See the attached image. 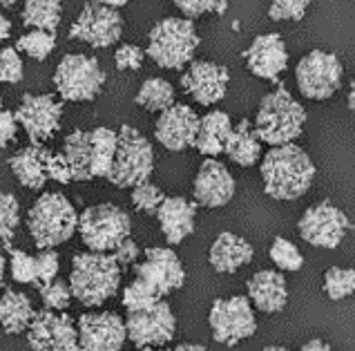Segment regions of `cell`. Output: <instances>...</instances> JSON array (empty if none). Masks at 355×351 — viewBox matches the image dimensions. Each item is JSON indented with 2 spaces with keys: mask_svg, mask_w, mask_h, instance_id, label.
Returning <instances> with one entry per match:
<instances>
[{
  "mask_svg": "<svg viewBox=\"0 0 355 351\" xmlns=\"http://www.w3.org/2000/svg\"><path fill=\"white\" fill-rule=\"evenodd\" d=\"M177 351H206L204 345H190V343H184V345H177Z\"/></svg>",
  "mask_w": 355,
  "mask_h": 351,
  "instance_id": "52",
  "label": "cell"
},
{
  "mask_svg": "<svg viewBox=\"0 0 355 351\" xmlns=\"http://www.w3.org/2000/svg\"><path fill=\"white\" fill-rule=\"evenodd\" d=\"M248 300L263 314H279L288 305V284L279 271H257L248 282Z\"/></svg>",
  "mask_w": 355,
  "mask_h": 351,
  "instance_id": "23",
  "label": "cell"
},
{
  "mask_svg": "<svg viewBox=\"0 0 355 351\" xmlns=\"http://www.w3.org/2000/svg\"><path fill=\"white\" fill-rule=\"evenodd\" d=\"M47 179L49 182H56V184H72L74 177H72V168H69L67 159L63 153H47Z\"/></svg>",
  "mask_w": 355,
  "mask_h": 351,
  "instance_id": "46",
  "label": "cell"
},
{
  "mask_svg": "<svg viewBox=\"0 0 355 351\" xmlns=\"http://www.w3.org/2000/svg\"><path fill=\"white\" fill-rule=\"evenodd\" d=\"M0 108H3V99H0Z\"/></svg>",
  "mask_w": 355,
  "mask_h": 351,
  "instance_id": "56",
  "label": "cell"
},
{
  "mask_svg": "<svg viewBox=\"0 0 355 351\" xmlns=\"http://www.w3.org/2000/svg\"><path fill=\"white\" fill-rule=\"evenodd\" d=\"M302 349H304V351H329L331 345H329V343H324V340H320V338H313V340H309V343H304Z\"/></svg>",
  "mask_w": 355,
  "mask_h": 351,
  "instance_id": "49",
  "label": "cell"
},
{
  "mask_svg": "<svg viewBox=\"0 0 355 351\" xmlns=\"http://www.w3.org/2000/svg\"><path fill=\"white\" fill-rule=\"evenodd\" d=\"M60 16H63L60 0H27L23 7V25L32 29H45V32L56 34Z\"/></svg>",
  "mask_w": 355,
  "mask_h": 351,
  "instance_id": "31",
  "label": "cell"
},
{
  "mask_svg": "<svg viewBox=\"0 0 355 351\" xmlns=\"http://www.w3.org/2000/svg\"><path fill=\"white\" fill-rule=\"evenodd\" d=\"M175 5L181 14L190 21L204 14H219L224 16L228 9V0H175Z\"/></svg>",
  "mask_w": 355,
  "mask_h": 351,
  "instance_id": "41",
  "label": "cell"
},
{
  "mask_svg": "<svg viewBox=\"0 0 355 351\" xmlns=\"http://www.w3.org/2000/svg\"><path fill=\"white\" fill-rule=\"evenodd\" d=\"M38 293H40V300H43V307L52 311H65L74 298L69 282H63V280H58V277H54L52 282H47V284H40Z\"/></svg>",
  "mask_w": 355,
  "mask_h": 351,
  "instance_id": "37",
  "label": "cell"
},
{
  "mask_svg": "<svg viewBox=\"0 0 355 351\" xmlns=\"http://www.w3.org/2000/svg\"><path fill=\"white\" fill-rule=\"evenodd\" d=\"M9 266L18 284H36V255H29L20 248H9Z\"/></svg>",
  "mask_w": 355,
  "mask_h": 351,
  "instance_id": "38",
  "label": "cell"
},
{
  "mask_svg": "<svg viewBox=\"0 0 355 351\" xmlns=\"http://www.w3.org/2000/svg\"><path fill=\"white\" fill-rule=\"evenodd\" d=\"M159 298L155 291H152L146 282H141L139 277H135V282H130L125 289H123V307L125 311H137V309H146L150 305L159 302Z\"/></svg>",
  "mask_w": 355,
  "mask_h": 351,
  "instance_id": "39",
  "label": "cell"
},
{
  "mask_svg": "<svg viewBox=\"0 0 355 351\" xmlns=\"http://www.w3.org/2000/svg\"><path fill=\"white\" fill-rule=\"evenodd\" d=\"M135 101L137 105L146 108L148 112H164L166 108L175 103V87H172L166 78H148V81L139 87Z\"/></svg>",
  "mask_w": 355,
  "mask_h": 351,
  "instance_id": "32",
  "label": "cell"
},
{
  "mask_svg": "<svg viewBox=\"0 0 355 351\" xmlns=\"http://www.w3.org/2000/svg\"><path fill=\"white\" fill-rule=\"evenodd\" d=\"M344 65L333 52L313 49L295 67V81L300 92L313 101H327L342 85Z\"/></svg>",
  "mask_w": 355,
  "mask_h": 351,
  "instance_id": "10",
  "label": "cell"
},
{
  "mask_svg": "<svg viewBox=\"0 0 355 351\" xmlns=\"http://www.w3.org/2000/svg\"><path fill=\"white\" fill-rule=\"evenodd\" d=\"M252 253H255V250H252L250 242L226 230V233H219V237L212 242L208 262L217 273L228 275V273H235L237 268L246 266L252 259Z\"/></svg>",
  "mask_w": 355,
  "mask_h": 351,
  "instance_id": "24",
  "label": "cell"
},
{
  "mask_svg": "<svg viewBox=\"0 0 355 351\" xmlns=\"http://www.w3.org/2000/svg\"><path fill=\"white\" fill-rule=\"evenodd\" d=\"M135 275L146 282L159 298L170 296L172 291L184 286L186 268L181 264L179 255L172 248H148L141 264H135Z\"/></svg>",
  "mask_w": 355,
  "mask_h": 351,
  "instance_id": "15",
  "label": "cell"
},
{
  "mask_svg": "<svg viewBox=\"0 0 355 351\" xmlns=\"http://www.w3.org/2000/svg\"><path fill=\"white\" fill-rule=\"evenodd\" d=\"M235 179H232L230 170L217 162L215 157H208L204 164L199 166L195 186H192V195H195L197 206L204 208H221L230 204L235 197Z\"/></svg>",
  "mask_w": 355,
  "mask_h": 351,
  "instance_id": "20",
  "label": "cell"
},
{
  "mask_svg": "<svg viewBox=\"0 0 355 351\" xmlns=\"http://www.w3.org/2000/svg\"><path fill=\"white\" fill-rule=\"evenodd\" d=\"M263 193L279 202H295L304 197L315 179V164L300 146H272L261 159Z\"/></svg>",
  "mask_w": 355,
  "mask_h": 351,
  "instance_id": "1",
  "label": "cell"
},
{
  "mask_svg": "<svg viewBox=\"0 0 355 351\" xmlns=\"http://www.w3.org/2000/svg\"><path fill=\"white\" fill-rule=\"evenodd\" d=\"M155 173V150L150 142L132 126H121L119 144L107 182L116 188H135L144 184Z\"/></svg>",
  "mask_w": 355,
  "mask_h": 351,
  "instance_id": "6",
  "label": "cell"
},
{
  "mask_svg": "<svg viewBox=\"0 0 355 351\" xmlns=\"http://www.w3.org/2000/svg\"><path fill=\"white\" fill-rule=\"evenodd\" d=\"M197 27L190 18H164L150 29L148 56L164 69H184L199 47Z\"/></svg>",
  "mask_w": 355,
  "mask_h": 351,
  "instance_id": "5",
  "label": "cell"
},
{
  "mask_svg": "<svg viewBox=\"0 0 355 351\" xmlns=\"http://www.w3.org/2000/svg\"><path fill=\"white\" fill-rule=\"evenodd\" d=\"M5 266H7V262H5V255L0 253V289H3V284H5Z\"/></svg>",
  "mask_w": 355,
  "mask_h": 351,
  "instance_id": "54",
  "label": "cell"
},
{
  "mask_svg": "<svg viewBox=\"0 0 355 351\" xmlns=\"http://www.w3.org/2000/svg\"><path fill=\"white\" fill-rule=\"evenodd\" d=\"M63 155L72 168L74 182H89L92 177V150H89V132L87 130H74L67 135L63 144Z\"/></svg>",
  "mask_w": 355,
  "mask_h": 351,
  "instance_id": "29",
  "label": "cell"
},
{
  "mask_svg": "<svg viewBox=\"0 0 355 351\" xmlns=\"http://www.w3.org/2000/svg\"><path fill=\"white\" fill-rule=\"evenodd\" d=\"M123 268L116 262L114 253H76L69 271V289L72 296L85 307H101L116 296L121 286Z\"/></svg>",
  "mask_w": 355,
  "mask_h": 351,
  "instance_id": "2",
  "label": "cell"
},
{
  "mask_svg": "<svg viewBox=\"0 0 355 351\" xmlns=\"http://www.w3.org/2000/svg\"><path fill=\"white\" fill-rule=\"evenodd\" d=\"M300 237L318 248H338L344 235L351 230V222L344 210H340L329 199L306 208L297 222Z\"/></svg>",
  "mask_w": 355,
  "mask_h": 351,
  "instance_id": "12",
  "label": "cell"
},
{
  "mask_svg": "<svg viewBox=\"0 0 355 351\" xmlns=\"http://www.w3.org/2000/svg\"><path fill=\"white\" fill-rule=\"evenodd\" d=\"M63 117L60 105L52 94H25L16 108L18 126L25 130L32 144H45L54 137Z\"/></svg>",
  "mask_w": 355,
  "mask_h": 351,
  "instance_id": "16",
  "label": "cell"
},
{
  "mask_svg": "<svg viewBox=\"0 0 355 351\" xmlns=\"http://www.w3.org/2000/svg\"><path fill=\"white\" fill-rule=\"evenodd\" d=\"M230 74L224 65L210 61H190V67L181 76V87L184 92L195 99L199 105H215L228 92Z\"/></svg>",
  "mask_w": 355,
  "mask_h": 351,
  "instance_id": "19",
  "label": "cell"
},
{
  "mask_svg": "<svg viewBox=\"0 0 355 351\" xmlns=\"http://www.w3.org/2000/svg\"><path fill=\"white\" fill-rule=\"evenodd\" d=\"M18 3V0H0V5H3V7H14Z\"/></svg>",
  "mask_w": 355,
  "mask_h": 351,
  "instance_id": "55",
  "label": "cell"
},
{
  "mask_svg": "<svg viewBox=\"0 0 355 351\" xmlns=\"http://www.w3.org/2000/svg\"><path fill=\"white\" fill-rule=\"evenodd\" d=\"M311 5V0H272L268 7L270 21H302Z\"/></svg>",
  "mask_w": 355,
  "mask_h": 351,
  "instance_id": "42",
  "label": "cell"
},
{
  "mask_svg": "<svg viewBox=\"0 0 355 351\" xmlns=\"http://www.w3.org/2000/svg\"><path fill=\"white\" fill-rule=\"evenodd\" d=\"M164 197L166 195L161 193V188L150 184V179L132 188V204H135L139 213H157V208L164 202Z\"/></svg>",
  "mask_w": 355,
  "mask_h": 351,
  "instance_id": "40",
  "label": "cell"
},
{
  "mask_svg": "<svg viewBox=\"0 0 355 351\" xmlns=\"http://www.w3.org/2000/svg\"><path fill=\"white\" fill-rule=\"evenodd\" d=\"M232 130V121L226 112L221 110H212L199 119V130L195 139V148L206 157H217L224 153L226 139Z\"/></svg>",
  "mask_w": 355,
  "mask_h": 351,
  "instance_id": "27",
  "label": "cell"
},
{
  "mask_svg": "<svg viewBox=\"0 0 355 351\" xmlns=\"http://www.w3.org/2000/svg\"><path fill=\"white\" fill-rule=\"evenodd\" d=\"M141 255V250L137 246L135 239H123L116 248H114V257H116V262L121 264V268H128V266H135L137 264V259Z\"/></svg>",
  "mask_w": 355,
  "mask_h": 351,
  "instance_id": "48",
  "label": "cell"
},
{
  "mask_svg": "<svg viewBox=\"0 0 355 351\" xmlns=\"http://www.w3.org/2000/svg\"><path fill=\"white\" fill-rule=\"evenodd\" d=\"M268 255L279 271H291L293 273V271H300L304 266V255L300 253V248L282 235L272 239Z\"/></svg>",
  "mask_w": 355,
  "mask_h": 351,
  "instance_id": "35",
  "label": "cell"
},
{
  "mask_svg": "<svg viewBox=\"0 0 355 351\" xmlns=\"http://www.w3.org/2000/svg\"><path fill=\"white\" fill-rule=\"evenodd\" d=\"M306 123V110H304L284 85H277L261 99L257 117H255V132L261 144L284 146L293 144L302 135Z\"/></svg>",
  "mask_w": 355,
  "mask_h": 351,
  "instance_id": "3",
  "label": "cell"
},
{
  "mask_svg": "<svg viewBox=\"0 0 355 351\" xmlns=\"http://www.w3.org/2000/svg\"><path fill=\"white\" fill-rule=\"evenodd\" d=\"M199 130V117L190 105L172 103L159 114L155 126L157 142L170 153H184L195 146Z\"/></svg>",
  "mask_w": 355,
  "mask_h": 351,
  "instance_id": "18",
  "label": "cell"
},
{
  "mask_svg": "<svg viewBox=\"0 0 355 351\" xmlns=\"http://www.w3.org/2000/svg\"><path fill=\"white\" fill-rule=\"evenodd\" d=\"M34 314L36 311L32 307V300L23 291L7 289L0 298V327L7 336H18L27 331Z\"/></svg>",
  "mask_w": 355,
  "mask_h": 351,
  "instance_id": "28",
  "label": "cell"
},
{
  "mask_svg": "<svg viewBox=\"0 0 355 351\" xmlns=\"http://www.w3.org/2000/svg\"><path fill=\"white\" fill-rule=\"evenodd\" d=\"M20 224V206L12 193H0V242L7 248Z\"/></svg>",
  "mask_w": 355,
  "mask_h": 351,
  "instance_id": "36",
  "label": "cell"
},
{
  "mask_svg": "<svg viewBox=\"0 0 355 351\" xmlns=\"http://www.w3.org/2000/svg\"><path fill=\"white\" fill-rule=\"evenodd\" d=\"M144 58H146V52L137 45H123L116 49L114 54V63L121 72H137L144 65Z\"/></svg>",
  "mask_w": 355,
  "mask_h": 351,
  "instance_id": "45",
  "label": "cell"
},
{
  "mask_svg": "<svg viewBox=\"0 0 355 351\" xmlns=\"http://www.w3.org/2000/svg\"><path fill=\"white\" fill-rule=\"evenodd\" d=\"M347 103H349V110L355 114V81H351V87H349V96H347Z\"/></svg>",
  "mask_w": 355,
  "mask_h": 351,
  "instance_id": "51",
  "label": "cell"
},
{
  "mask_svg": "<svg viewBox=\"0 0 355 351\" xmlns=\"http://www.w3.org/2000/svg\"><path fill=\"white\" fill-rule=\"evenodd\" d=\"M125 329L130 343L137 349L164 347L177 334V318L166 300H159L146 309L128 311Z\"/></svg>",
  "mask_w": 355,
  "mask_h": 351,
  "instance_id": "11",
  "label": "cell"
},
{
  "mask_svg": "<svg viewBox=\"0 0 355 351\" xmlns=\"http://www.w3.org/2000/svg\"><path fill=\"white\" fill-rule=\"evenodd\" d=\"M78 235L89 250L112 253V250L130 237L132 219L123 208L114 204H96L85 208L78 215Z\"/></svg>",
  "mask_w": 355,
  "mask_h": 351,
  "instance_id": "7",
  "label": "cell"
},
{
  "mask_svg": "<svg viewBox=\"0 0 355 351\" xmlns=\"http://www.w3.org/2000/svg\"><path fill=\"white\" fill-rule=\"evenodd\" d=\"M224 153L228 155L232 164H237L241 168L255 166L261 159V139L257 137L255 126H252L248 119H241V121L230 130Z\"/></svg>",
  "mask_w": 355,
  "mask_h": 351,
  "instance_id": "26",
  "label": "cell"
},
{
  "mask_svg": "<svg viewBox=\"0 0 355 351\" xmlns=\"http://www.w3.org/2000/svg\"><path fill=\"white\" fill-rule=\"evenodd\" d=\"M56 47V34L45 32V29H32L18 38L16 49L25 56L34 58V61H45V58L54 52Z\"/></svg>",
  "mask_w": 355,
  "mask_h": 351,
  "instance_id": "33",
  "label": "cell"
},
{
  "mask_svg": "<svg viewBox=\"0 0 355 351\" xmlns=\"http://www.w3.org/2000/svg\"><path fill=\"white\" fill-rule=\"evenodd\" d=\"M121 34H123V18L114 7H107L98 0H92L80 9L76 21L69 27V38L96 49L114 45Z\"/></svg>",
  "mask_w": 355,
  "mask_h": 351,
  "instance_id": "13",
  "label": "cell"
},
{
  "mask_svg": "<svg viewBox=\"0 0 355 351\" xmlns=\"http://www.w3.org/2000/svg\"><path fill=\"white\" fill-rule=\"evenodd\" d=\"M208 325L212 338L219 345L235 347L241 340L255 336L257 320L246 296H232L226 300H215L208 314Z\"/></svg>",
  "mask_w": 355,
  "mask_h": 351,
  "instance_id": "9",
  "label": "cell"
},
{
  "mask_svg": "<svg viewBox=\"0 0 355 351\" xmlns=\"http://www.w3.org/2000/svg\"><path fill=\"white\" fill-rule=\"evenodd\" d=\"M105 85V72L94 56L67 54L54 72V87L65 101H92Z\"/></svg>",
  "mask_w": 355,
  "mask_h": 351,
  "instance_id": "8",
  "label": "cell"
},
{
  "mask_svg": "<svg viewBox=\"0 0 355 351\" xmlns=\"http://www.w3.org/2000/svg\"><path fill=\"white\" fill-rule=\"evenodd\" d=\"M18 132V119L16 112L0 108V148H7L16 139Z\"/></svg>",
  "mask_w": 355,
  "mask_h": 351,
  "instance_id": "47",
  "label": "cell"
},
{
  "mask_svg": "<svg viewBox=\"0 0 355 351\" xmlns=\"http://www.w3.org/2000/svg\"><path fill=\"white\" fill-rule=\"evenodd\" d=\"M78 345L87 351H119L128 343L125 320L112 311L83 314L78 318Z\"/></svg>",
  "mask_w": 355,
  "mask_h": 351,
  "instance_id": "17",
  "label": "cell"
},
{
  "mask_svg": "<svg viewBox=\"0 0 355 351\" xmlns=\"http://www.w3.org/2000/svg\"><path fill=\"white\" fill-rule=\"evenodd\" d=\"M27 343L36 351H76L78 329L63 311L43 309L34 314L27 327Z\"/></svg>",
  "mask_w": 355,
  "mask_h": 351,
  "instance_id": "14",
  "label": "cell"
},
{
  "mask_svg": "<svg viewBox=\"0 0 355 351\" xmlns=\"http://www.w3.org/2000/svg\"><path fill=\"white\" fill-rule=\"evenodd\" d=\"M27 228L40 248H56L65 244L78 228V215L72 202L60 193L40 195L27 213Z\"/></svg>",
  "mask_w": 355,
  "mask_h": 351,
  "instance_id": "4",
  "label": "cell"
},
{
  "mask_svg": "<svg viewBox=\"0 0 355 351\" xmlns=\"http://www.w3.org/2000/svg\"><path fill=\"white\" fill-rule=\"evenodd\" d=\"M23 81V58L18 56L16 47L0 49V83Z\"/></svg>",
  "mask_w": 355,
  "mask_h": 351,
  "instance_id": "43",
  "label": "cell"
},
{
  "mask_svg": "<svg viewBox=\"0 0 355 351\" xmlns=\"http://www.w3.org/2000/svg\"><path fill=\"white\" fill-rule=\"evenodd\" d=\"M47 153L43 144H32L20 148L18 153L9 159L12 173L20 186L29 190H40L47 184Z\"/></svg>",
  "mask_w": 355,
  "mask_h": 351,
  "instance_id": "25",
  "label": "cell"
},
{
  "mask_svg": "<svg viewBox=\"0 0 355 351\" xmlns=\"http://www.w3.org/2000/svg\"><path fill=\"white\" fill-rule=\"evenodd\" d=\"M246 67L266 81H277L279 74L288 67V49L279 34H261L243 52Z\"/></svg>",
  "mask_w": 355,
  "mask_h": 351,
  "instance_id": "21",
  "label": "cell"
},
{
  "mask_svg": "<svg viewBox=\"0 0 355 351\" xmlns=\"http://www.w3.org/2000/svg\"><path fill=\"white\" fill-rule=\"evenodd\" d=\"M98 3H103V5H107V7H114V9H119V7L128 5L130 0H98Z\"/></svg>",
  "mask_w": 355,
  "mask_h": 351,
  "instance_id": "53",
  "label": "cell"
},
{
  "mask_svg": "<svg viewBox=\"0 0 355 351\" xmlns=\"http://www.w3.org/2000/svg\"><path fill=\"white\" fill-rule=\"evenodd\" d=\"M324 293L329 300H344L355 293V268H342V266H331L324 273Z\"/></svg>",
  "mask_w": 355,
  "mask_h": 351,
  "instance_id": "34",
  "label": "cell"
},
{
  "mask_svg": "<svg viewBox=\"0 0 355 351\" xmlns=\"http://www.w3.org/2000/svg\"><path fill=\"white\" fill-rule=\"evenodd\" d=\"M119 144V132H114L112 128L98 126L94 130H89V150H92V177H107L110 168L114 162Z\"/></svg>",
  "mask_w": 355,
  "mask_h": 351,
  "instance_id": "30",
  "label": "cell"
},
{
  "mask_svg": "<svg viewBox=\"0 0 355 351\" xmlns=\"http://www.w3.org/2000/svg\"><path fill=\"white\" fill-rule=\"evenodd\" d=\"M60 259L54 248H40V253L36 255V286L47 284L58 275Z\"/></svg>",
  "mask_w": 355,
  "mask_h": 351,
  "instance_id": "44",
  "label": "cell"
},
{
  "mask_svg": "<svg viewBox=\"0 0 355 351\" xmlns=\"http://www.w3.org/2000/svg\"><path fill=\"white\" fill-rule=\"evenodd\" d=\"M9 34H12V23H9L7 18L0 14V41L9 38Z\"/></svg>",
  "mask_w": 355,
  "mask_h": 351,
  "instance_id": "50",
  "label": "cell"
},
{
  "mask_svg": "<svg viewBox=\"0 0 355 351\" xmlns=\"http://www.w3.org/2000/svg\"><path fill=\"white\" fill-rule=\"evenodd\" d=\"M155 215L159 219L166 242L177 246L195 233L197 202H188L186 197H164V202H161Z\"/></svg>",
  "mask_w": 355,
  "mask_h": 351,
  "instance_id": "22",
  "label": "cell"
}]
</instances>
